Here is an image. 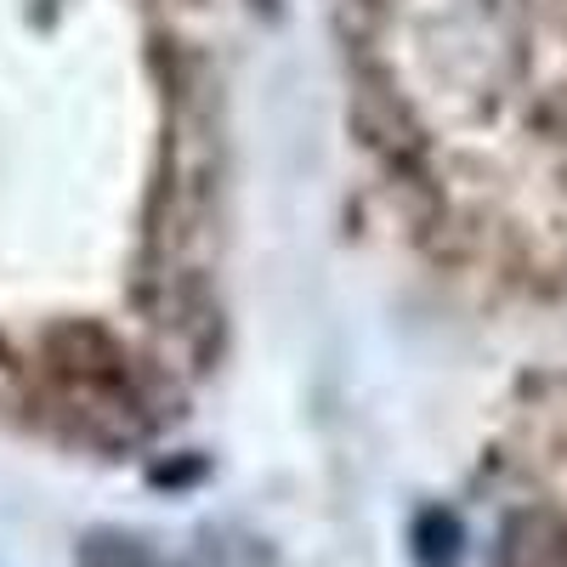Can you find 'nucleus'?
<instances>
[{
    "instance_id": "obj_2",
    "label": "nucleus",
    "mask_w": 567,
    "mask_h": 567,
    "mask_svg": "<svg viewBox=\"0 0 567 567\" xmlns=\"http://www.w3.org/2000/svg\"><path fill=\"white\" fill-rule=\"evenodd\" d=\"M74 567H176L154 539L125 534V528H91L74 550Z\"/></svg>"
},
{
    "instance_id": "obj_3",
    "label": "nucleus",
    "mask_w": 567,
    "mask_h": 567,
    "mask_svg": "<svg viewBox=\"0 0 567 567\" xmlns=\"http://www.w3.org/2000/svg\"><path fill=\"white\" fill-rule=\"evenodd\" d=\"M465 534H460V516L454 511H420L414 523V556L420 567H460Z\"/></svg>"
},
{
    "instance_id": "obj_1",
    "label": "nucleus",
    "mask_w": 567,
    "mask_h": 567,
    "mask_svg": "<svg viewBox=\"0 0 567 567\" xmlns=\"http://www.w3.org/2000/svg\"><path fill=\"white\" fill-rule=\"evenodd\" d=\"M499 567H567V516L550 505L516 511L499 528Z\"/></svg>"
}]
</instances>
